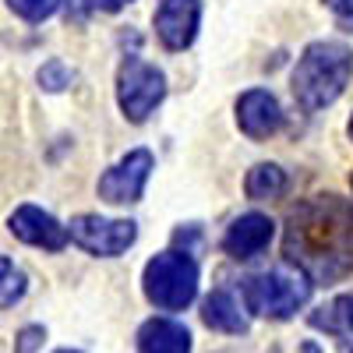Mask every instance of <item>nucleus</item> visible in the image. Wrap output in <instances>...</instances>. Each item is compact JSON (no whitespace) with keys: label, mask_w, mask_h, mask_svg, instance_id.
I'll return each mask as SVG.
<instances>
[{"label":"nucleus","mask_w":353,"mask_h":353,"mask_svg":"<svg viewBox=\"0 0 353 353\" xmlns=\"http://www.w3.org/2000/svg\"><path fill=\"white\" fill-rule=\"evenodd\" d=\"M283 251L311 283H336L353 272V209L336 194H314L286 216Z\"/></svg>","instance_id":"nucleus-1"},{"label":"nucleus","mask_w":353,"mask_h":353,"mask_svg":"<svg viewBox=\"0 0 353 353\" xmlns=\"http://www.w3.org/2000/svg\"><path fill=\"white\" fill-rule=\"evenodd\" d=\"M353 78V50L336 39H318L301 57L290 74V88L307 113L332 106Z\"/></svg>","instance_id":"nucleus-2"},{"label":"nucleus","mask_w":353,"mask_h":353,"mask_svg":"<svg viewBox=\"0 0 353 353\" xmlns=\"http://www.w3.org/2000/svg\"><path fill=\"white\" fill-rule=\"evenodd\" d=\"M307 297H311V279L293 265L244 279V304L261 318H290L307 304Z\"/></svg>","instance_id":"nucleus-3"},{"label":"nucleus","mask_w":353,"mask_h":353,"mask_svg":"<svg viewBox=\"0 0 353 353\" xmlns=\"http://www.w3.org/2000/svg\"><path fill=\"white\" fill-rule=\"evenodd\" d=\"M145 297L163 311H184L198 293V261L188 251H163L141 272Z\"/></svg>","instance_id":"nucleus-4"},{"label":"nucleus","mask_w":353,"mask_h":353,"mask_svg":"<svg viewBox=\"0 0 353 353\" xmlns=\"http://www.w3.org/2000/svg\"><path fill=\"white\" fill-rule=\"evenodd\" d=\"M163 99H166V74L149 61L128 57L117 71V103H121L124 117L131 124H141Z\"/></svg>","instance_id":"nucleus-5"},{"label":"nucleus","mask_w":353,"mask_h":353,"mask_svg":"<svg viewBox=\"0 0 353 353\" xmlns=\"http://www.w3.org/2000/svg\"><path fill=\"white\" fill-rule=\"evenodd\" d=\"M68 237L88 254L117 258L134 244L138 226L131 219H103V216H92V212H81L68 223Z\"/></svg>","instance_id":"nucleus-6"},{"label":"nucleus","mask_w":353,"mask_h":353,"mask_svg":"<svg viewBox=\"0 0 353 353\" xmlns=\"http://www.w3.org/2000/svg\"><path fill=\"white\" fill-rule=\"evenodd\" d=\"M156 159L149 149H134L128 152L121 163H113L103 176H99V198L110 205H128L138 201L145 194V184H149V173H152Z\"/></svg>","instance_id":"nucleus-7"},{"label":"nucleus","mask_w":353,"mask_h":353,"mask_svg":"<svg viewBox=\"0 0 353 353\" xmlns=\"http://www.w3.org/2000/svg\"><path fill=\"white\" fill-rule=\"evenodd\" d=\"M201 4L198 0H163L156 11V36L166 50H188L198 36Z\"/></svg>","instance_id":"nucleus-8"},{"label":"nucleus","mask_w":353,"mask_h":353,"mask_svg":"<svg viewBox=\"0 0 353 353\" xmlns=\"http://www.w3.org/2000/svg\"><path fill=\"white\" fill-rule=\"evenodd\" d=\"M11 233L18 241L32 244V248H43V251H61L68 244V226H61L50 212L36 209V205H18L8 219Z\"/></svg>","instance_id":"nucleus-9"},{"label":"nucleus","mask_w":353,"mask_h":353,"mask_svg":"<svg viewBox=\"0 0 353 353\" xmlns=\"http://www.w3.org/2000/svg\"><path fill=\"white\" fill-rule=\"evenodd\" d=\"M272 233H276V223L269 216H261V212H244L237 216L226 233H223V251L230 258H237V261H248L254 254H261L265 248H269L272 241Z\"/></svg>","instance_id":"nucleus-10"},{"label":"nucleus","mask_w":353,"mask_h":353,"mask_svg":"<svg viewBox=\"0 0 353 353\" xmlns=\"http://www.w3.org/2000/svg\"><path fill=\"white\" fill-rule=\"evenodd\" d=\"M237 128L261 141V138H269L283 128V106L272 92H265V88H251V92H244L237 99Z\"/></svg>","instance_id":"nucleus-11"},{"label":"nucleus","mask_w":353,"mask_h":353,"mask_svg":"<svg viewBox=\"0 0 353 353\" xmlns=\"http://www.w3.org/2000/svg\"><path fill=\"white\" fill-rule=\"evenodd\" d=\"M138 353H191V332L181 321L152 318L138 329Z\"/></svg>","instance_id":"nucleus-12"},{"label":"nucleus","mask_w":353,"mask_h":353,"mask_svg":"<svg viewBox=\"0 0 353 353\" xmlns=\"http://www.w3.org/2000/svg\"><path fill=\"white\" fill-rule=\"evenodd\" d=\"M201 321L209 329H216V332H248V314L241 311V304H237V297L233 293H226V290H212L209 297H205V304H201Z\"/></svg>","instance_id":"nucleus-13"},{"label":"nucleus","mask_w":353,"mask_h":353,"mask_svg":"<svg viewBox=\"0 0 353 353\" xmlns=\"http://www.w3.org/2000/svg\"><path fill=\"white\" fill-rule=\"evenodd\" d=\"M244 191H248L251 201H276V198L286 194V173L276 163H258V166L248 170Z\"/></svg>","instance_id":"nucleus-14"},{"label":"nucleus","mask_w":353,"mask_h":353,"mask_svg":"<svg viewBox=\"0 0 353 353\" xmlns=\"http://www.w3.org/2000/svg\"><path fill=\"white\" fill-rule=\"evenodd\" d=\"M25 272L11 258L0 254V307H14L21 297H25Z\"/></svg>","instance_id":"nucleus-15"},{"label":"nucleus","mask_w":353,"mask_h":353,"mask_svg":"<svg viewBox=\"0 0 353 353\" xmlns=\"http://www.w3.org/2000/svg\"><path fill=\"white\" fill-rule=\"evenodd\" d=\"M8 8L25 21H46L57 8H61V0H8Z\"/></svg>","instance_id":"nucleus-16"},{"label":"nucleus","mask_w":353,"mask_h":353,"mask_svg":"<svg viewBox=\"0 0 353 353\" xmlns=\"http://www.w3.org/2000/svg\"><path fill=\"white\" fill-rule=\"evenodd\" d=\"M39 85L46 88V92H61V88L71 85V71L61 61H50V64L39 68Z\"/></svg>","instance_id":"nucleus-17"},{"label":"nucleus","mask_w":353,"mask_h":353,"mask_svg":"<svg viewBox=\"0 0 353 353\" xmlns=\"http://www.w3.org/2000/svg\"><path fill=\"white\" fill-rule=\"evenodd\" d=\"M336 318L353 332V293H346V297H339V301L332 304V314H329V318H318V314H314V325H336Z\"/></svg>","instance_id":"nucleus-18"},{"label":"nucleus","mask_w":353,"mask_h":353,"mask_svg":"<svg viewBox=\"0 0 353 353\" xmlns=\"http://www.w3.org/2000/svg\"><path fill=\"white\" fill-rule=\"evenodd\" d=\"M43 339H46V329L28 325V329L18 332V339H14V353H36V350L43 346Z\"/></svg>","instance_id":"nucleus-19"},{"label":"nucleus","mask_w":353,"mask_h":353,"mask_svg":"<svg viewBox=\"0 0 353 353\" xmlns=\"http://www.w3.org/2000/svg\"><path fill=\"white\" fill-rule=\"evenodd\" d=\"M325 8L332 11V18L343 32H353V0H325Z\"/></svg>","instance_id":"nucleus-20"},{"label":"nucleus","mask_w":353,"mask_h":353,"mask_svg":"<svg viewBox=\"0 0 353 353\" xmlns=\"http://www.w3.org/2000/svg\"><path fill=\"white\" fill-rule=\"evenodd\" d=\"M85 4H88V11H121L131 0H85Z\"/></svg>","instance_id":"nucleus-21"},{"label":"nucleus","mask_w":353,"mask_h":353,"mask_svg":"<svg viewBox=\"0 0 353 353\" xmlns=\"http://www.w3.org/2000/svg\"><path fill=\"white\" fill-rule=\"evenodd\" d=\"M350 138H353V117H350Z\"/></svg>","instance_id":"nucleus-22"},{"label":"nucleus","mask_w":353,"mask_h":353,"mask_svg":"<svg viewBox=\"0 0 353 353\" xmlns=\"http://www.w3.org/2000/svg\"><path fill=\"white\" fill-rule=\"evenodd\" d=\"M57 353H78V350H57Z\"/></svg>","instance_id":"nucleus-23"}]
</instances>
